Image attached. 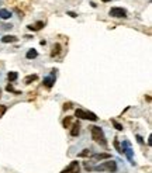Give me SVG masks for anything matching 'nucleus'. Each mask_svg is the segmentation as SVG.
<instances>
[{"label":"nucleus","mask_w":152,"mask_h":173,"mask_svg":"<svg viewBox=\"0 0 152 173\" xmlns=\"http://www.w3.org/2000/svg\"><path fill=\"white\" fill-rule=\"evenodd\" d=\"M37 79H38L37 75H28V76L24 79V83H25V85H31V83L35 82Z\"/></svg>","instance_id":"nucleus-13"},{"label":"nucleus","mask_w":152,"mask_h":173,"mask_svg":"<svg viewBox=\"0 0 152 173\" xmlns=\"http://www.w3.org/2000/svg\"><path fill=\"white\" fill-rule=\"evenodd\" d=\"M69 108H72V103H65L63 104V110H69Z\"/></svg>","instance_id":"nucleus-22"},{"label":"nucleus","mask_w":152,"mask_h":173,"mask_svg":"<svg viewBox=\"0 0 152 173\" xmlns=\"http://www.w3.org/2000/svg\"><path fill=\"white\" fill-rule=\"evenodd\" d=\"M7 78H8V80H10V82H14V80L18 78V75H17V72H8Z\"/></svg>","instance_id":"nucleus-16"},{"label":"nucleus","mask_w":152,"mask_h":173,"mask_svg":"<svg viewBox=\"0 0 152 173\" xmlns=\"http://www.w3.org/2000/svg\"><path fill=\"white\" fill-rule=\"evenodd\" d=\"M55 72H57V70H52L51 76L44 78V86H45L47 89H51V87L53 86V83H55Z\"/></svg>","instance_id":"nucleus-6"},{"label":"nucleus","mask_w":152,"mask_h":173,"mask_svg":"<svg viewBox=\"0 0 152 173\" xmlns=\"http://www.w3.org/2000/svg\"><path fill=\"white\" fill-rule=\"evenodd\" d=\"M90 170H96V172H115L117 170V163L111 159H107L106 162H103L100 165L93 166Z\"/></svg>","instance_id":"nucleus-2"},{"label":"nucleus","mask_w":152,"mask_h":173,"mask_svg":"<svg viewBox=\"0 0 152 173\" xmlns=\"http://www.w3.org/2000/svg\"><path fill=\"white\" fill-rule=\"evenodd\" d=\"M2 42H4V44H8V42H17V37H14V35H4V37L2 38Z\"/></svg>","instance_id":"nucleus-11"},{"label":"nucleus","mask_w":152,"mask_h":173,"mask_svg":"<svg viewBox=\"0 0 152 173\" xmlns=\"http://www.w3.org/2000/svg\"><path fill=\"white\" fill-rule=\"evenodd\" d=\"M68 14H69L70 17H73V18H75V17H78V16H76V14H75V13H72V11H69V13H68Z\"/></svg>","instance_id":"nucleus-24"},{"label":"nucleus","mask_w":152,"mask_h":173,"mask_svg":"<svg viewBox=\"0 0 152 173\" xmlns=\"http://www.w3.org/2000/svg\"><path fill=\"white\" fill-rule=\"evenodd\" d=\"M75 115L78 118H82V120H90V121H97V115L92 111H86V110H82V108H78L75 111Z\"/></svg>","instance_id":"nucleus-3"},{"label":"nucleus","mask_w":152,"mask_h":173,"mask_svg":"<svg viewBox=\"0 0 152 173\" xmlns=\"http://www.w3.org/2000/svg\"><path fill=\"white\" fill-rule=\"evenodd\" d=\"M90 132H92V139L95 141L96 144L102 145L103 148H106L107 146V139H106V135H104V132H103L102 128L93 125V127H90Z\"/></svg>","instance_id":"nucleus-1"},{"label":"nucleus","mask_w":152,"mask_h":173,"mask_svg":"<svg viewBox=\"0 0 152 173\" xmlns=\"http://www.w3.org/2000/svg\"><path fill=\"white\" fill-rule=\"evenodd\" d=\"M102 2H104V3H107V2H111V0H102Z\"/></svg>","instance_id":"nucleus-25"},{"label":"nucleus","mask_w":152,"mask_h":173,"mask_svg":"<svg viewBox=\"0 0 152 173\" xmlns=\"http://www.w3.org/2000/svg\"><path fill=\"white\" fill-rule=\"evenodd\" d=\"M79 170H80V165H79V162L73 161V162H70L69 165L66 166L63 170H61V173H79Z\"/></svg>","instance_id":"nucleus-5"},{"label":"nucleus","mask_w":152,"mask_h":173,"mask_svg":"<svg viewBox=\"0 0 152 173\" xmlns=\"http://www.w3.org/2000/svg\"><path fill=\"white\" fill-rule=\"evenodd\" d=\"M6 90H7V91H11V93H14V95H21V91H18V90H14V89H13V86H11V85H7V87H6Z\"/></svg>","instance_id":"nucleus-19"},{"label":"nucleus","mask_w":152,"mask_h":173,"mask_svg":"<svg viewBox=\"0 0 152 173\" xmlns=\"http://www.w3.org/2000/svg\"><path fill=\"white\" fill-rule=\"evenodd\" d=\"M90 156V149H83L80 153H78V158H86Z\"/></svg>","instance_id":"nucleus-17"},{"label":"nucleus","mask_w":152,"mask_h":173,"mask_svg":"<svg viewBox=\"0 0 152 173\" xmlns=\"http://www.w3.org/2000/svg\"><path fill=\"white\" fill-rule=\"evenodd\" d=\"M42 27H44V21H37L35 24H30L28 25V30H31V31H38V30H41Z\"/></svg>","instance_id":"nucleus-10"},{"label":"nucleus","mask_w":152,"mask_h":173,"mask_svg":"<svg viewBox=\"0 0 152 173\" xmlns=\"http://www.w3.org/2000/svg\"><path fill=\"white\" fill-rule=\"evenodd\" d=\"M11 17V13L8 11V10H6V8H2L0 10V18H3V20H8Z\"/></svg>","instance_id":"nucleus-12"},{"label":"nucleus","mask_w":152,"mask_h":173,"mask_svg":"<svg viewBox=\"0 0 152 173\" xmlns=\"http://www.w3.org/2000/svg\"><path fill=\"white\" fill-rule=\"evenodd\" d=\"M61 50H62L61 44H55V45L52 46V51H51V56H52V58L58 56V55L61 54Z\"/></svg>","instance_id":"nucleus-9"},{"label":"nucleus","mask_w":152,"mask_h":173,"mask_svg":"<svg viewBox=\"0 0 152 173\" xmlns=\"http://www.w3.org/2000/svg\"><path fill=\"white\" fill-rule=\"evenodd\" d=\"M137 141H138V144H144V139L141 135H137Z\"/></svg>","instance_id":"nucleus-23"},{"label":"nucleus","mask_w":152,"mask_h":173,"mask_svg":"<svg viewBox=\"0 0 152 173\" xmlns=\"http://www.w3.org/2000/svg\"><path fill=\"white\" fill-rule=\"evenodd\" d=\"M38 56V52L35 50H30L27 54H25V58L27 59H35V58Z\"/></svg>","instance_id":"nucleus-14"},{"label":"nucleus","mask_w":152,"mask_h":173,"mask_svg":"<svg viewBox=\"0 0 152 173\" xmlns=\"http://www.w3.org/2000/svg\"><path fill=\"white\" fill-rule=\"evenodd\" d=\"M79 132H80V124L75 123L73 125H72V128H70V135H72V136H78Z\"/></svg>","instance_id":"nucleus-8"},{"label":"nucleus","mask_w":152,"mask_h":173,"mask_svg":"<svg viewBox=\"0 0 152 173\" xmlns=\"http://www.w3.org/2000/svg\"><path fill=\"white\" fill-rule=\"evenodd\" d=\"M72 120H73V117H66V118L62 121V125H63V128H69L70 124H72Z\"/></svg>","instance_id":"nucleus-15"},{"label":"nucleus","mask_w":152,"mask_h":173,"mask_svg":"<svg viewBox=\"0 0 152 173\" xmlns=\"http://www.w3.org/2000/svg\"><path fill=\"white\" fill-rule=\"evenodd\" d=\"M114 146H115V149H117V151H118V152L121 153V146H120V144H118V139H117V138H115V139H114Z\"/></svg>","instance_id":"nucleus-21"},{"label":"nucleus","mask_w":152,"mask_h":173,"mask_svg":"<svg viewBox=\"0 0 152 173\" xmlns=\"http://www.w3.org/2000/svg\"><path fill=\"white\" fill-rule=\"evenodd\" d=\"M90 158L95 161H102V159H110L111 155L110 153H93V155H90Z\"/></svg>","instance_id":"nucleus-7"},{"label":"nucleus","mask_w":152,"mask_h":173,"mask_svg":"<svg viewBox=\"0 0 152 173\" xmlns=\"http://www.w3.org/2000/svg\"><path fill=\"white\" fill-rule=\"evenodd\" d=\"M6 111H7V106H0V118L3 117Z\"/></svg>","instance_id":"nucleus-20"},{"label":"nucleus","mask_w":152,"mask_h":173,"mask_svg":"<svg viewBox=\"0 0 152 173\" xmlns=\"http://www.w3.org/2000/svg\"><path fill=\"white\" fill-rule=\"evenodd\" d=\"M108 14L111 17H114V18H125L127 17V10H124L123 7H113Z\"/></svg>","instance_id":"nucleus-4"},{"label":"nucleus","mask_w":152,"mask_h":173,"mask_svg":"<svg viewBox=\"0 0 152 173\" xmlns=\"http://www.w3.org/2000/svg\"><path fill=\"white\" fill-rule=\"evenodd\" d=\"M111 124L114 125V128H115V130H118V131H123V125H121V124H120V123H117L115 120H111Z\"/></svg>","instance_id":"nucleus-18"}]
</instances>
